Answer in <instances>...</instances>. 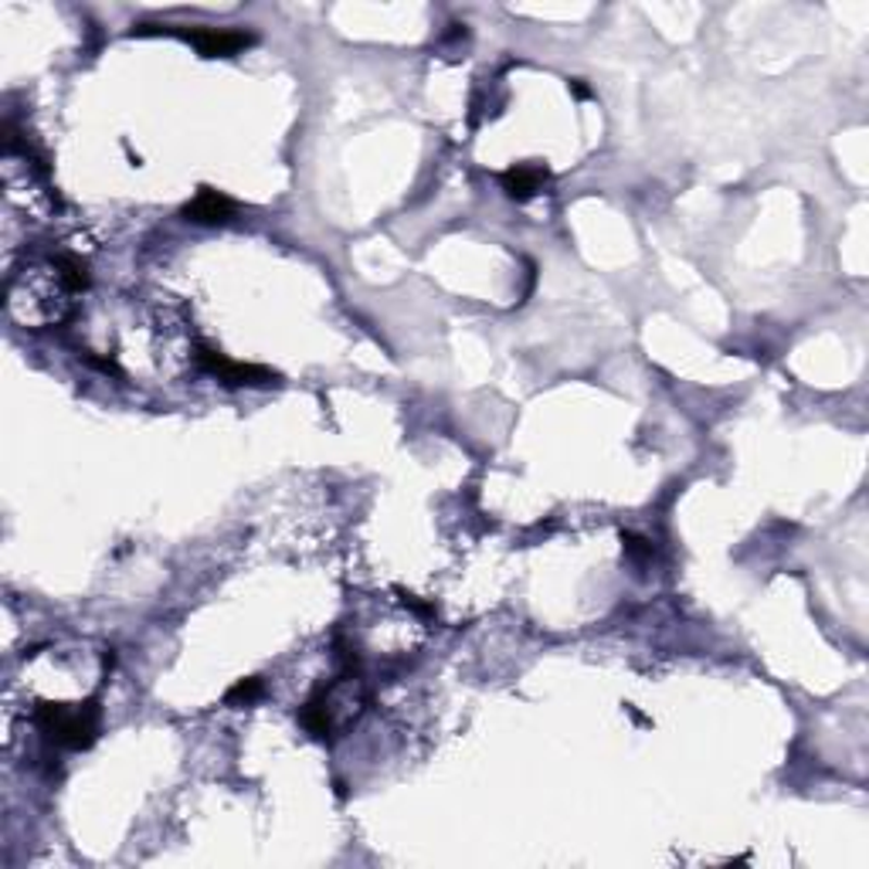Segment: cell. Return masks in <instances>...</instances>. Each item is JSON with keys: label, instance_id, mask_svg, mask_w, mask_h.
<instances>
[{"label": "cell", "instance_id": "52a82bcc", "mask_svg": "<svg viewBox=\"0 0 869 869\" xmlns=\"http://www.w3.org/2000/svg\"><path fill=\"white\" fill-rule=\"evenodd\" d=\"M261 679L258 676H248V679H242V682H234V687L228 690V697H225V703H231V706H248V703H255L258 697H261Z\"/></svg>", "mask_w": 869, "mask_h": 869}, {"label": "cell", "instance_id": "8992f818", "mask_svg": "<svg viewBox=\"0 0 869 869\" xmlns=\"http://www.w3.org/2000/svg\"><path fill=\"white\" fill-rule=\"evenodd\" d=\"M499 180H503L507 197H513V201H531L534 194L544 191V183L550 180V174L540 164H516V167H510L503 177H499Z\"/></svg>", "mask_w": 869, "mask_h": 869}, {"label": "cell", "instance_id": "30bf717a", "mask_svg": "<svg viewBox=\"0 0 869 869\" xmlns=\"http://www.w3.org/2000/svg\"><path fill=\"white\" fill-rule=\"evenodd\" d=\"M571 89H574V95H577V99H588V95H591V89H588V86H582V82H571Z\"/></svg>", "mask_w": 869, "mask_h": 869}, {"label": "cell", "instance_id": "6da1fadb", "mask_svg": "<svg viewBox=\"0 0 869 869\" xmlns=\"http://www.w3.org/2000/svg\"><path fill=\"white\" fill-rule=\"evenodd\" d=\"M363 690H360V676H340L330 687H320L306 706L299 710V724L316 737V741H327L340 727H350L363 714Z\"/></svg>", "mask_w": 869, "mask_h": 869}, {"label": "cell", "instance_id": "7a4b0ae2", "mask_svg": "<svg viewBox=\"0 0 869 869\" xmlns=\"http://www.w3.org/2000/svg\"><path fill=\"white\" fill-rule=\"evenodd\" d=\"M35 724L44 730L51 744H59L65 751H86L99 737L102 706L95 697L86 703H41L35 710Z\"/></svg>", "mask_w": 869, "mask_h": 869}, {"label": "cell", "instance_id": "ba28073f", "mask_svg": "<svg viewBox=\"0 0 869 869\" xmlns=\"http://www.w3.org/2000/svg\"><path fill=\"white\" fill-rule=\"evenodd\" d=\"M622 544H625V550L631 558H652V544L636 537V534H622Z\"/></svg>", "mask_w": 869, "mask_h": 869}, {"label": "cell", "instance_id": "3957f363", "mask_svg": "<svg viewBox=\"0 0 869 869\" xmlns=\"http://www.w3.org/2000/svg\"><path fill=\"white\" fill-rule=\"evenodd\" d=\"M133 35H170V38H183L188 44H194L204 59H231L239 51L255 44V35L248 31H234V28H204V24H194V28H180V24H137Z\"/></svg>", "mask_w": 869, "mask_h": 869}, {"label": "cell", "instance_id": "5b68a950", "mask_svg": "<svg viewBox=\"0 0 869 869\" xmlns=\"http://www.w3.org/2000/svg\"><path fill=\"white\" fill-rule=\"evenodd\" d=\"M180 215L188 221H194V225L215 228V225H228L234 215H239V204H234L228 194L215 191V188H197V194L180 207Z\"/></svg>", "mask_w": 869, "mask_h": 869}, {"label": "cell", "instance_id": "277c9868", "mask_svg": "<svg viewBox=\"0 0 869 869\" xmlns=\"http://www.w3.org/2000/svg\"><path fill=\"white\" fill-rule=\"evenodd\" d=\"M197 363L204 367L207 374H215L221 384H228V387H242V384H248V387H255V384H276L279 381V374L276 371H269V367H261V363H239V360H228L225 354H218V350H210V347H197Z\"/></svg>", "mask_w": 869, "mask_h": 869}, {"label": "cell", "instance_id": "9c48e42d", "mask_svg": "<svg viewBox=\"0 0 869 869\" xmlns=\"http://www.w3.org/2000/svg\"><path fill=\"white\" fill-rule=\"evenodd\" d=\"M401 595H405V591H401ZM405 604H408V609H414L418 615H432V612H435V609H432V604H421V601H418L414 595H405Z\"/></svg>", "mask_w": 869, "mask_h": 869}]
</instances>
